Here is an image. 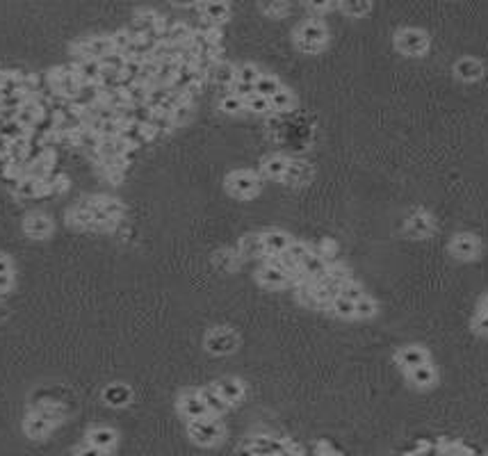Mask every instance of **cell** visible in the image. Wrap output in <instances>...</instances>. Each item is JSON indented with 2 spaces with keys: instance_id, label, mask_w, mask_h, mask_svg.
<instances>
[{
  "instance_id": "cell-1",
  "label": "cell",
  "mask_w": 488,
  "mask_h": 456,
  "mask_svg": "<svg viewBox=\"0 0 488 456\" xmlns=\"http://www.w3.org/2000/svg\"><path fill=\"white\" fill-rule=\"evenodd\" d=\"M295 37H297V48L304 50V53H319L324 48L326 39H329V30H326V25L319 19L310 17L297 28Z\"/></svg>"
},
{
  "instance_id": "cell-2",
  "label": "cell",
  "mask_w": 488,
  "mask_h": 456,
  "mask_svg": "<svg viewBox=\"0 0 488 456\" xmlns=\"http://www.w3.org/2000/svg\"><path fill=\"white\" fill-rule=\"evenodd\" d=\"M187 433L194 443L210 447V445H217L224 438V424L213 415L203 420H192V422H187Z\"/></svg>"
},
{
  "instance_id": "cell-3",
  "label": "cell",
  "mask_w": 488,
  "mask_h": 456,
  "mask_svg": "<svg viewBox=\"0 0 488 456\" xmlns=\"http://www.w3.org/2000/svg\"><path fill=\"white\" fill-rule=\"evenodd\" d=\"M395 48L409 57H422L429 50V34L420 28H402L395 34Z\"/></svg>"
},
{
  "instance_id": "cell-4",
  "label": "cell",
  "mask_w": 488,
  "mask_h": 456,
  "mask_svg": "<svg viewBox=\"0 0 488 456\" xmlns=\"http://www.w3.org/2000/svg\"><path fill=\"white\" fill-rule=\"evenodd\" d=\"M226 187L233 197L240 199H251L253 194L260 192V178L253 171H233L229 178H226Z\"/></svg>"
},
{
  "instance_id": "cell-5",
  "label": "cell",
  "mask_w": 488,
  "mask_h": 456,
  "mask_svg": "<svg viewBox=\"0 0 488 456\" xmlns=\"http://www.w3.org/2000/svg\"><path fill=\"white\" fill-rule=\"evenodd\" d=\"M395 363L399 365V370L406 374V372L415 370V367H422V365L432 363V358H429V351L425 349V347L404 345L395 351Z\"/></svg>"
},
{
  "instance_id": "cell-6",
  "label": "cell",
  "mask_w": 488,
  "mask_h": 456,
  "mask_svg": "<svg viewBox=\"0 0 488 456\" xmlns=\"http://www.w3.org/2000/svg\"><path fill=\"white\" fill-rule=\"evenodd\" d=\"M482 251V242L472 233H456L449 240V253L458 260H475Z\"/></svg>"
},
{
  "instance_id": "cell-7",
  "label": "cell",
  "mask_w": 488,
  "mask_h": 456,
  "mask_svg": "<svg viewBox=\"0 0 488 456\" xmlns=\"http://www.w3.org/2000/svg\"><path fill=\"white\" fill-rule=\"evenodd\" d=\"M178 411L180 415H183L187 422H192V420H203V417H210V411L208 406L203 404L199 390H187V393L180 395L178 400Z\"/></svg>"
},
{
  "instance_id": "cell-8",
  "label": "cell",
  "mask_w": 488,
  "mask_h": 456,
  "mask_svg": "<svg viewBox=\"0 0 488 456\" xmlns=\"http://www.w3.org/2000/svg\"><path fill=\"white\" fill-rule=\"evenodd\" d=\"M76 50L83 55L80 60H100V57L114 53V46H112V37H94V39L76 43Z\"/></svg>"
},
{
  "instance_id": "cell-9",
  "label": "cell",
  "mask_w": 488,
  "mask_h": 456,
  "mask_svg": "<svg viewBox=\"0 0 488 456\" xmlns=\"http://www.w3.org/2000/svg\"><path fill=\"white\" fill-rule=\"evenodd\" d=\"M434 219L432 215L425 213V210H415V213L409 215V219H406V233L418 237V240H425L434 233Z\"/></svg>"
},
{
  "instance_id": "cell-10",
  "label": "cell",
  "mask_w": 488,
  "mask_h": 456,
  "mask_svg": "<svg viewBox=\"0 0 488 456\" xmlns=\"http://www.w3.org/2000/svg\"><path fill=\"white\" fill-rule=\"evenodd\" d=\"M237 347V338L233 331H226V329H217L213 331L210 336L206 338V349L213 351V354H229Z\"/></svg>"
},
{
  "instance_id": "cell-11",
  "label": "cell",
  "mask_w": 488,
  "mask_h": 456,
  "mask_svg": "<svg viewBox=\"0 0 488 456\" xmlns=\"http://www.w3.org/2000/svg\"><path fill=\"white\" fill-rule=\"evenodd\" d=\"M283 450H286L283 440L272 436H256L246 445V452H251L253 456H279Z\"/></svg>"
},
{
  "instance_id": "cell-12",
  "label": "cell",
  "mask_w": 488,
  "mask_h": 456,
  "mask_svg": "<svg viewBox=\"0 0 488 456\" xmlns=\"http://www.w3.org/2000/svg\"><path fill=\"white\" fill-rule=\"evenodd\" d=\"M454 76L463 83H475L484 76V64L475 57H461L454 62Z\"/></svg>"
},
{
  "instance_id": "cell-13",
  "label": "cell",
  "mask_w": 488,
  "mask_h": 456,
  "mask_svg": "<svg viewBox=\"0 0 488 456\" xmlns=\"http://www.w3.org/2000/svg\"><path fill=\"white\" fill-rule=\"evenodd\" d=\"M215 388L229 406H235V404L244 400V386H242V381H237V379H222L215 383Z\"/></svg>"
},
{
  "instance_id": "cell-14",
  "label": "cell",
  "mask_w": 488,
  "mask_h": 456,
  "mask_svg": "<svg viewBox=\"0 0 488 456\" xmlns=\"http://www.w3.org/2000/svg\"><path fill=\"white\" fill-rule=\"evenodd\" d=\"M263 244H265L267 258L281 256V253H286L290 244H293V237L283 233V230H267V233H263Z\"/></svg>"
},
{
  "instance_id": "cell-15",
  "label": "cell",
  "mask_w": 488,
  "mask_h": 456,
  "mask_svg": "<svg viewBox=\"0 0 488 456\" xmlns=\"http://www.w3.org/2000/svg\"><path fill=\"white\" fill-rule=\"evenodd\" d=\"M406 376H409V381L413 383L415 388H420V390L434 388L436 381H438V372H436V367L432 363H427V365H422V367H415V370L406 372Z\"/></svg>"
},
{
  "instance_id": "cell-16",
  "label": "cell",
  "mask_w": 488,
  "mask_h": 456,
  "mask_svg": "<svg viewBox=\"0 0 488 456\" xmlns=\"http://www.w3.org/2000/svg\"><path fill=\"white\" fill-rule=\"evenodd\" d=\"M23 228L30 237H46V235H50V230H53V221H50L46 215L32 213L25 217Z\"/></svg>"
},
{
  "instance_id": "cell-17",
  "label": "cell",
  "mask_w": 488,
  "mask_h": 456,
  "mask_svg": "<svg viewBox=\"0 0 488 456\" xmlns=\"http://www.w3.org/2000/svg\"><path fill=\"white\" fill-rule=\"evenodd\" d=\"M258 281L263 285H267V287H286V285H290V276H288V274L283 272V270H279V267L269 265V263H265L258 270Z\"/></svg>"
},
{
  "instance_id": "cell-18",
  "label": "cell",
  "mask_w": 488,
  "mask_h": 456,
  "mask_svg": "<svg viewBox=\"0 0 488 456\" xmlns=\"http://www.w3.org/2000/svg\"><path fill=\"white\" fill-rule=\"evenodd\" d=\"M199 395H201L203 404H206V406H208L210 415H213V417H220V415H224L226 411L231 409L229 404H226V402L222 400V395L217 393V388H215V386L201 388V390H199Z\"/></svg>"
},
{
  "instance_id": "cell-19",
  "label": "cell",
  "mask_w": 488,
  "mask_h": 456,
  "mask_svg": "<svg viewBox=\"0 0 488 456\" xmlns=\"http://www.w3.org/2000/svg\"><path fill=\"white\" fill-rule=\"evenodd\" d=\"M310 176H312V169H310L308 162L290 160L288 162V171H286V176H283V180L290 183V185H304V183H308Z\"/></svg>"
},
{
  "instance_id": "cell-20",
  "label": "cell",
  "mask_w": 488,
  "mask_h": 456,
  "mask_svg": "<svg viewBox=\"0 0 488 456\" xmlns=\"http://www.w3.org/2000/svg\"><path fill=\"white\" fill-rule=\"evenodd\" d=\"M87 438H89V445L94 447H100V450H112L116 445V431L110 429V426H96V429H92L87 433Z\"/></svg>"
},
{
  "instance_id": "cell-21",
  "label": "cell",
  "mask_w": 488,
  "mask_h": 456,
  "mask_svg": "<svg viewBox=\"0 0 488 456\" xmlns=\"http://www.w3.org/2000/svg\"><path fill=\"white\" fill-rule=\"evenodd\" d=\"M76 74H78L80 85L98 83L100 74H103V67H100L98 60H80V62H76Z\"/></svg>"
},
{
  "instance_id": "cell-22",
  "label": "cell",
  "mask_w": 488,
  "mask_h": 456,
  "mask_svg": "<svg viewBox=\"0 0 488 456\" xmlns=\"http://www.w3.org/2000/svg\"><path fill=\"white\" fill-rule=\"evenodd\" d=\"M240 253H242L244 258H267L263 235H244L242 240H240Z\"/></svg>"
},
{
  "instance_id": "cell-23",
  "label": "cell",
  "mask_w": 488,
  "mask_h": 456,
  "mask_svg": "<svg viewBox=\"0 0 488 456\" xmlns=\"http://www.w3.org/2000/svg\"><path fill=\"white\" fill-rule=\"evenodd\" d=\"M32 413H37L41 415L43 420H48L50 424H60L64 415H67V411H64L62 404H57V402H39L37 406L32 409Z\"/></svg>"
},
{
  "instance_id": "cell-24",
  "label": "cell",
  "mask_w": 488,
  "mask_h": 456,
  "mask_svg": "<svg viewBox=\"0 0 488 456\" xmlns=\"http://www.w3.org/2000/svg\"><path fill=\"white\" fill-rule=\"evenodd\" d=\"M23 429H25V433L30 438H43V436H48L50 433V429H53V424L48 422V420H43L41 415H37V413H30L25 417V424H23Z\"/></svg>"
},
{
  "instance_id": "cell-25",
  "label": "cell",
  "mask_w": 488,
  "mask_h": 456,
  "mask_svg": "<svg viewBox=\"0 0 488 456\" xmlns=\"http://www.w3.org/2000/svg\"><path fill=\"white\" fill-rule=\"evenodd\" d=\"M199 12L210 21V23H215L217 28H220L224 21L229 19L231 7L226 3H208V5H199Z\"/></svg>"
},
{
  "instance_id": "cell-26",
  "label": "cell",
  "mask_w": 488,
  "mask_h": 456,
  "mask_svg": "<svg viewBox=\"0 0 488 456\" xmlns=\"http://www.w3.org/2000/svg\"><path fill=\"white\" fill-rule=\"evenodd\" d=\"M210 80L222 85V87H231L237 80V67H233L231 62H220L210 74Z\"/></svg>"
},
{
  "instance_id": "cell-27",
  "label": "cell",
  "mask_w": 488,
  "mask_h": 456,
  "mask_svg": "<svg viewBox=\"0 0 488 456\" xmlns=\"http://www.w3.org/2000/svg\"><path fill=\"white\" fill-rule=\"evenodd\" d=\"M329 310L340 320H356V306L354 301L345 299V296H333V301L329 303Z\"/></svg>"
},
{
  "instance_id": "cell-28",
  "label": "cell",
  "mask_w": 488,
  "mask_h": 456,
  "mask_svg": "<svg viewBox=\"0 0 488 456\" xmlns=\"http://www.w3.org/2000/svg\"><path fill=\"white\" fill-rule=\"evenodd\" d=\"M94 206L96 208H100L103 210V213L110 217V219H114V221H119L123 215H126V206L121 204V201H116V199H89Z\"/></svg>"
},
{
  "instance_id": "cell-29",
  "label": "cell",
  "mask_w": 488,
  "mask_h": 456,
  "mask_svg": "<svg viewBox=\"0 0 488 456\" xmlns=\"http://www.w3.org/2000/svg\"><path fill=\"white\" fill-rule=\"evenodd\" d=\"M100 135H96L94 130L89 128H83L80 133H76V146L80 149H85L87 153H96V151L100 149Z\"/></svg>"
},
{
  "instance_id": "cell-30",
  "label": "cell",
  "mask_w": 488,
  "mask_h": 456,
  "mask_svg": "<svg viewBox=\"0 0 488 456\" xmlns=\"http://www.w3.org/2000/svg\"><path fill=\"white\" fill-rule=\"evenodd\" d=\"M103 400L105 404H110V406H126L130 402V390L126 386H121V383H116V386L105 388Z\"/></svg>"
},
{
  "instance_id": "cell-31",
  "label": "cell",
  "mask_w": 488,
  "mask_h": 456,
  "mask_svg": "<svg viewBox=\"0 0 488 456\" xmlns=\"http://www.w3.org/2000/svg\"><path fill=\"white\" fill-rule=\"evenodd\" d=\"M295 103H297L295 94L290 91V89H286V87H283L281 91H276L274 96L269 98V105H272L274 112H290L295 107Z\"/></svg>"
},
{
  "instance_id": "cell-32",
  "label": "cell",
  "mask_w": 488,
  "mask_h": 456,
  "mask_svg": "<svg viewBox=\"0 0 488 456\" xmlns=\"http://www.w3.org/2000/svg\"><path fill=\"white\" fill-rule=\"evenodd\" d=\"M288 162L283 155H269L267 160L263 162V171H265V176L269 178H283L286 176V171H288Z\"/></svg>"
},
{
  "instance_id": "cell-33",
  "label": "cell",
  "mask_w": 488,
  "mask_h": 456,
  "mask_svg": "<svg viewBox=\"0 0 488 456\" xmlns=\"http://www.w3.org/2000/svg\"><path fill=\"white\" fill-rule=\"evenodd\" d=\"M283 89V85L279 78H274V76H260L258 78V83H256V94L258 96H263V98H272L276 91H281Z\"/></svg>"
},
{
  "instance_id": "cell-34",
  "label": "cell",
  "mask_w": 488,
  "mask_h": 456,
  "mask_svg": "<svg viewBox=\"0 0 488 456\" xmlns=\"http://www.w3.org/2000/svg\"><path fill=\"white\" fill-rule=\"evenodd\" d=\"M354 306H356V317H359V320H372V317L376 315V310H379V303L368 292L363 294L361 299L354 303Z\"/></svg>"
},
{
  "instance_id": "cell-35",
  "label": "cell",
  "mask_w": 488,
  "mask_h": 456,
  "mask_svg": "<svg viewBox=\"0 0 488 456\" xmlns=\"http://www.w3.org/2000/svg\"><path fill=\"white\" fill-rule=\"evenodd\" d=\"M149 126L156 130L158 135L171 133V130L176 128V124H173V117L171 114H167V112H153V119H151Z\"/></svg>"
},
{
  "instance_id": "cell-36",
  "label": "cell",
  "mask_w": 488,
  "mask_h": 456,
  "mask_svg": "<svg viewBox=\"0 0 488 456\" xmlns=\"http://www.w3.org/2000/svg\"><path fill=\"white\" fill-rule=\"evenodd\" d=\"M260 76H263V74H260V69L256 67V64H240V67H237V80L240 83H246V85L256 87Z\"/></svg>"
},
{
  "instance_id": "cell-37",
  "label": "cell",
  "mask_w": 488,
  "mask_h": 456,
  "mask_svg": "<svg viewBox=\"0 0 488 456\" xmlns=\"http://www.w3.org/2000/svg\"><path fill=\"white\" fill-rule=\"evenodd\" d=\"M244 110L265 114V112H272V105H269V98L258 96V94H251L249 98H244Z\"/></svg>"
},
{
  "instance_id": "cell-38",
  "label": "cell",
  "mask_w": 488,
  "mask_h": 456,
  "mask_svg": "<svg viewBox=\"0 0 488 456\" xmlns=\"http://www.w3.org/2000/svg\"><path fill=\"white\" fill-rule=\"evenodd\" d=\"M310 251H312V247H310V244H306V242H297V240H293V244H290V247H288V256L290 258H293L295 260V263H304V260L306 258H308L310 256Z\"/></svg>"
},
{
  "instance_id": "cell-39",
  "label": "cell",
  "mask_w": 488,
  "mask_h": 456,
  "mask_svg": "<svg viewBox=\"0 0 488 456\" xmlns=\"http://www.w3.org/2000/svg\"><path fill=\"white\" fill-rule=\"evenodd\" d=\"M220 107L226 114H237V112L244 110V98L235 96V94H226V96L222 98Z\"/></svg>"
},
{
  "instance_id": "cell-40",
  "label": "cell",
  "mask_w": 488,
  "mask_h": 456,
  "mask_svg": "<svg viewBox=\"0 0 488 456\" xmlns=\"http://www.w3.org/2000/svg\"><path fill=\"white\" fill-rule=\"evenodd\" d=\"M363 294H365V292H363L361 283H356L354 279H349L347 283H342V285H340V296H345V299L354 301V303L359 301Z\"/></svg>"
},
{
  "instance_id": "cell-41",
  "label": "cell",
  "mask_w": 488,
  "mask_h": 456,
  "mask_svg": "<svg viewBox=\"0 0 488 456\" xmlns=\"http://www.w3.org/2000/svg\"><path fill=\"white\" fill-rule=\"evenodd\" d=\"M338 10L345 12L347 17L356 19V17H363V14H368L370 10H372V5H370V3H340Z\"/></svg>"
},
{
  "instance_id": "cell-42",
  "label": "cell",
  "mask_w": 488,
  "mask_h": 456,
  "mask_svg": "<svg viewBox=\"0 0 488 456\" xmlns=\"http://www.w3.org/2000/svg\"><path fill=\"white\" fill-rule=\"evenodd\" d=\"M100 67L103 69H110V71H123V64H126V57H123L121 53H110V55H105V57H100Z\"/></svg>"
},
{
  "instance_id": "cell-43",
  "label": "cell",
  "mask_w": 488,
  "mask_h": 456,
  "mask_svg": "<svg viewBox=\"0 0 488 456\" xmlns=\"http://www.w3.org/2000/svg\"><path fill=\"white\" fill-rule=\"evenodd\" d=\"M133 110V124H140V126H149L151 119H153V110L144 103V105H135L130 107Z\"/></svg>"
},
{
  "instance_id": "cell-44",
  "label": "cell",
  "mask_w": 488,
  "mask_h": 456,
  "mask_svg": "<svg viewBox=\"0 0 488 456\" xmlns=\"http://www.w3.org/2000/svg\"><path fill=\"white\" fill-rule=\"evenodd\" d=\"M192 107H194V105L187 103V105H180V107H176V110H173L171 117H173V124H176V128L183 126V124H187L189 117H192Z\"/></svg>"
},
{
  "instance_id": "cell-45",
  "label": "cell",
  "mask_w": 488,
  "mask_h": 456,
  "mask_svg": "<svg viewBox=\"0 0 488 456\" xmlns=\"http://www.w3.org/2000/svg\"><path fill=\"white\" fill-rule=\"evenodd\" d=\"M231 94H235V96H240V98H249L251 94H256V87L235 80V83L231 85Z\"/></svg>"
},
{
  "instance_id": "cell-46",
  "label": "cell",
  "mask_w": 488,
  "mask_h": 456,
  "mask_svg": "<svg viewBox=\"0 0 488 456\" xmlns=\"http://www.w3.org/2000/svg\"><path fill=\"white\" fill-rule=\"evenodd\" d=\"M472 331L479 333V336H488V315L482 313V310L472 317Z\"/></svg>"
},
{
  "instance_id": "cell-47",
  "label": "cell",
  "mask_w": 488,
  "mask_h": 456,
  "mask_svg": "<svg viewBox=\"0 0 488 456\" xmlns=\"http://www.w3.org/2000/svg\"><path fill=\"white\" fill-rule=\"evenodd\" d=\"M76 456H105V450H100V447H94V445H83L76 450Z\"/></svg>"
},
{
  "instance_id": "cell-48",
  "label": "cell",
  "mask_w": 488,
  "mask_h": 456,
  "mask_svg": "<svg viewBox=\"0 0 488 456\" xmlns=\"http://www.w3.org/2000/svg\"><path fill=\"white\" fill-rule=\"evenodd\" d=\"M14 283V276L12 274H0V292H7Z\"/></svg>"
},
{
  "instance_id": "cell-49",
  "label": "cell",
  "mask_w": 488,
  "mask_h": 456,
  "mask_svg": "<svg viewBox=\"0 0 488 456\" xmlns=\"http://www.w3.org/2000/svg\"><path fill=\"white\" fill-rule=\"evenodd\" d=\"M265 12H269V14H281V12H288V5H283V3L267 5V7H265Z\"/></svg>"
},
{
  "instance_id": "cell-50",
  "label": "cell",
  "mask_w": 488,
  "mask_h": 456,
  "mask_svg": "<svg viewBox=\"0 0 488 456\" xmlns=\"http://www.w3.org/2000/svg\"><path fill=\"white\" fill-rule=\"evenodd\" d=\"M0 274H12V263L7 256H0Z\"/></svg>"
},
{
  "instance_id": "cell-51",
  "label": "cell",
  "mask_w": 488,
  "mask_h": 456,
  "mask_svg": "<svg viewBox=\"0 0 488 456\" xmlns=\"http://www.w3.org/2000/svg\"><path fill=\"white\" fill-rule=\"evenodd\" d=\"M479 310H482V313H486V315H488V294H486L484 299H482V306H479Z\"/></svg>"
}]
</instances>
